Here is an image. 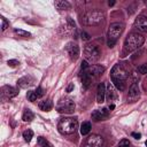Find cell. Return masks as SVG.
Masks as SVG:
<instances>
[{
    "label": "cell",
    "mask_w": 147,
    "mask_h": 147,
    "mask_svg": "<svg viewBox=\"0 0 147 147\" xmlns=\"http://www.w3.org/2000/svg\"><path fill=\"white\" fill-rule=\"evenodd\" d=\"M77 127H78V122L76 118H72V117L61 118L57 124V129L62 134H72L76 132Z\"/></svg>",
    "instance_id": "2"
},
{
    "label": "cell",
    "mask_w": 147,
    "mask_h": 147,
    "mask_svg": "<svg viewBox=\"0 0 147 147\" xmlns=\"http://www.w3.org/2000/svg\"><path fill=\"white\" fill-rule=\"evenodd\" d=\"M118 147H130V142H129V140H127V139H123V140H121L119 144H118Z\"/></svg>",
    "instance_id": "30"
},
{
    "label": "cell",
    "mask_w": 147,
    "mask_h": 147,
    "mask_svg": "<svg viewBox=\"0 0 147 147\" xmlns=\"http://www.w3.org/2000/svg\"><path fill=\"white\" fill-rule=\"evenodd\" d=\"M34 93H36L37 98H41V96L45 94V91L42 90V87H41V86H38V87H37V90L34 91Z\"/></svg>",
    "instance_id": "27"
},
{
    "label": "cell",
    "mask_w": 147,
    "mask_h": 147,
    "mask_svg": "<svg viewBox=\"0 0 147 147\" xmlns=\"http://www.w3.org/2000/svg\"><path fill=\"white\" fill-rule=\"evenodd\" d=\"M106 98L109 102H113L114 100H116L117 98V93L115 92V88H114V85L108 83L107 86H106Z\"/></svg>",
    "instance_id": "16"
},
{
    "label": "cell",
    "mask_w": 147,
    "mask_h": 147,
    "mask_svg": "<svg viewBox=\"0 0 147 147\" xmlns=\"http://www.w3.org/2000/svg\"><path fill=\"white\" fill-rule=\"evenodd\" d=\"M145 41V38L144 36H141L140 33L138 32H132L127 36V38L125 39V42H124V46H125V49L129 51V52H132V51H136L138 49L139 47L142 46Z\"/></svg>",
    "instance_id": "4"
},
{
    "label": "cell",
    "mask_w": 147,
    "mask_h": 147,
    "mask_svg": "<svg viewBox=\"0 0 147 147\" xmlns=\"http://www.w3.org/2000/svg\"><path fill=\"white\" fill-rule=\"evenodd\" d=\"M134 28L139 31V32H147V17L140 15L134 20L133 23Z\"/></svg>",
    "instance_id": "12"
},
{
    "label": "cell",
    "mask_w": 147,
    "mask_h": 147,
    "mask_svg": "<svg viewBox=\"0 0 147 147\" xmlns=\"http://www.w3.org/2000/svg\"><path fill=\"white\" fill-rule=\"evenodd\" d=\"M72 88H74V84H72V83H70V84L68 85V87H67V92H71V91H72Z\"/></svg>",
    "instance_id": "34"
},
{
    "label": "cell",
    "mask_w": 147,
    "mask_h": 147,
    "mask_svg": "<svg viewBox=\"0 0 147 147\" xmlns=\"http://www.w3.org/2000/svg\"><path fill=\"white\" fill-rule=\"evenodd\" d=\"M100 49L98 48V46L93 45V44H87L84 48V56L86 59V61L88 63H95L98 62V60L100 59Z\"/></svg>",
    "instance_id": "6"
},
{
    "label": "cell",
    "mask_w": 147,
    "mask_h": 147,
    "mask_svg": "<svg viewBox=\"0 0 147 147\" xmlns=\"http://www.w3.org/2000/svg\"><path fill=\"white\" fill-rule=\"evenodd\" d=\"M38 106H39L40 110H42V111H49V110L53 108V103H52V101H51L49 99L40 101Z\"/></svg>",
    "instance_id": "19"
},
{
    "label": "cell",
    "mask_w": 147,
    "mask_h": 147,
    "mask_svg": "<svg viewBox=\"0 0 147 147\" xmlns=\"http://www.w3.org/2000/svg\"><path fill=\"white\" fill-rule=\"evenodd\" d=\"M110 77H111V82L114 84V86L119 90V91H124L125 90V82L129 78V71L125 69V67L121 63L115 64L110 71Z\"/></svg>",
    "instance_id": "1"
},
{
    "label": "cell",
    "mask_w": 147,
    "mask_h": 147,
    "mask_svg": "<svg viewBox=\"0 0 147 147\" xmlns=\"http://www.w3.org/2000/svg\"><path fill=\"white\" fill-rule=\"evenodd\" d=\"M146 146H147V140H146Z\"/></svg>",
    "instance_id": "37"
},
{
    "label": "cell",
    "mask_w": 147,
    "mask_h": 147,
    "mask_svg": "<svg viewBox=\"0 0 147 147\" xmlns=\"http://www.w3.org/2000/svg\"><path fill=\"white\" fill-rule=\"evenodd\" d=\"M65 51L69 55V57L72 60V61H76L79 56V47L76 42H69L65 46Z\"/></svg>",
    "instance_id": "11"
},
{
    "label": "cell",
    "mask_w": 147,
    "mask_h": 147,
    "mask_svg": "<svg viewBox=\"0 0 147 147\" xmlns=\"http://www.w3.org/2000/svg\"><path fill=\"white\" fill-rule=\"evenodd\" d=\"M138 71H139L140 74H142V75L147 74V63H144V64L139 65V67H138Z\"/></svg>",
    "instance_id": "28"
},
{
    "label": "cell",
    "mask_w": 147,
    "mask_h": 147,
    "mask_svg": "<svg viewBox=\"0 0 147 147\" xmlns=\"http://www.w3.org/2000/svg\"><path fill=\"white\" fill-rule=\"evenodd\" d=\"M7 64H8L9 67H16V65H18V64H20V62H18L17 60H8Z\"/></svg>",
    "instance_id": "31"
},
{
    "label": "cell",
    "mask_w": 147,
    "mask_h": 147,
    "mask_svg": "<svg viewBox=\"0 0 147 147\" xmlns=\"http://www.w3.org/2000/svg\"><path fill=\"white\" fill-rule=\"evenodd\" d=\"M80 36H82V39H83V40H88V39H90V34L86 33L85 31H82Z\"/></svg>",
    "instance_id": "32"
},
{
    "label": "cell",
    "mask_w": 147,
    "mask_h": 147,
    "mask_svg": "<svg viewBox=\"0 0 147 147\" xmlns=\"http://www.w3.org/2000/svg\"><path fill=\"white\" fill-rule=\"evenodd\" d=\"M26 98L29 99V101H36V100L38 99L37 95H36V93H34V91H28Z\"/></svg>",
    "instance_id": "26"
},
{
    "label": "cell",
    "mask_w": 147,
    "mask_h": 147,
    "mask_svg": "<svg viewBox=\"0 0 147 147\" xmlns=\"http://www.w3.org/2000/svg\"><path fill=\"white\" fill-rule=\"evenodd\" d=\"M56 110L62 114H71L75 110V102L71 98H62L57 105H56Z\"/></svg>",
    "instance_id": "7"
},
{
    "label": "cell",
    "mask_w": 147,
    "mask_h": 147,
    "mask_svg": "<svg viewBox=\"0 0 147 147\" xmlns=\"http://www.w3.org/2000/svg\"><path fill=\"white\" fill-rule=\"evenodd\" d=\"M132 137H134L136 139H140L141 138V134L140 133H137V132H132Z\"/></svg>",
    "instance_id": "33"
},
{
    "label": "cell",
    "mask_w": 147,
    "mask_h": 147,
    "mask_svg": "<svg viewBox=\"0 0 147 147\" xmlns=\"http://www.w3.org/2000/svg\"><path fill=\"white\" fill-rule=\"evenodd\" d=\"M1 92H2V95L6 96V98H14L18 94V90L16 87H13V86H9V85H5L2 88H1Z\"/></svg>",
    "instance_id": "15"
},
{
    "label": "cell",
    "mask_w": 147,
    "mask_h": 147,
    "mask_svg": "<svg viewBox=\"0 0 147 147\" xmlns=\"http://www.w3.org/2000/svg\"><path fill=\"white\" fill-rule=\"evenodd\" d=\"M103 20H105L103 11L98 10V9L87 11L83 17V22L86 25H99Z\"/></svg>",
    "instance_id": "5"
},
{
    "label": "cell",
    "mask_w": 147,
    "mask_h": 147,
    "mask_svg": "<svg viewBox=\"0 0 147 147\" xmlns=\"http://www.w3.org/2000/svg\"><path fill=\"white\" fill-rule=\"evenodd\" d=\"M14 33H15L16 36H18V37H24V38H26V37H30V36H31V33H30V32L24 31V30H22V29H15V30H14Z\"/></svg>",
    "instance_id": "24"
},
{
    "label": "cell",
    "mask_w": 147,
    "mask_h": 147,
    "mask_svg": "<svg viewBox=\"0 0 147 147\" xmlns=\"http://www.w3.org/2000/svg\"><path fill=\"white\" fill-rule=\"evenodd\" d=\"M96 101L99 103H102L105 101L106 98V84L105 83H100L98 85V91H96Z\"/></svg>",
    "instance_id": "17"
},
{
    "label": "cell",
    "mask_w": 147,
    "mask_h": 147,
    "mask_svg": "<svg viewBox=\"0 0 147 147\" xmlns=\"http://www.w3.org/2000/svg\"><path fill=\"white\" fill-rule=\"evenodd\" d=\"M32 137H33V131H32V130L28 129V130H25V131L23 132V138H24V140H25L26 142H30L31 139H32Z\"/></svg>",
    "instance_id": "23"
},
{
    "label": "cell",
    "mask_w": 147,
    "mask_h": 147,
    "mask_svg": "<svg viewBox=\"0 0 147 147\" xmlns=\"http://www.w3.org/2000/svg\"><path fill=\"white\" fill-rule=\"evenodd\" d=\"M140 96V91H139V87H138V83L137 82H133L132 85L130 86L129 88V94H127V101L129 102H136Z\"/></svg>",
    "instance_id": "9"
},
{
    "label": "cell",
    "mask_w": 147,
    "mask_h": 147,
    "mask_svg": "<svg viewBox=\"0 0 147 147\" xmlns=\"http://www.w3.org/2000/svg\"><path fill=\"white\" fill-rule=\"evenodd\" d=\"M1 23H2V25H1V30H2V31L6 30V29L9 26V23L7 22V20H6L5 17H1Z\"/></svg>",
    "instance_id": "29"
},
{
    "label": "cell",
    "mask_w": 147,
    "mask_h": 147,
    "mask_svg": "<svg viewBox=\"0 0 147 147\" xmlns=\"http://www.w3.org/2000/svg\"><path fill=\"white\" fill-rule=\"evenodd\" d=\"M108 116H109V110L107 108L96 109L92 113V119L94 121H102V119H106Z\"/></svg>",
    "instance_id": "13"
},
{
    "label": "cell",
    "mask_w": 147,
    "mask_h": 147,
    "mask_svg": "<svg viewBox=\"0 0 147 147\" xmlns=\"http://www.w3.org/2000/svg\"><path fill=\"white\" fill-rule=\"evenodd\" d=\"M55 7L59 9V10H64V9H69L71 6L68 1H64V0H59V1H55Z\"/></svg>",
    "instance_id": "20"
},
{
    "label": "cell",
    "mask_w": 147,
    "mask_h": 147,
    "mask_svg": "<svg viewBox=\"0 0 147 147\" xmlns=\"http://www.w3.org/2000/svg\"><path fill=\"white\" fill-rule=\"evenodd\" d=\"M83 147H103V138L99 134H92L86 139Z\"/></svg>",
    "instance_id": "8"
},
{
    "label": "cell",
    "mask_w": 147,
    "mask_h": 147,
    "mask_svg": "<svg viewBox=\"0 0 147 147\" xmlns=\"http://www.w3.org/2000/svg\"><path fill=\"white\" fill-rule=\"evenodd\" d=\"M84 72H86L92 79H94L95 77H98L99 75H101L103 71H105V67L102 65H99V64H93V65H90L87 69L85 70H82Z\"/></svg>",
    "instance_id": "10"
},
{
    "label": "cell",
    "mask_w": 147,
    "mask_h": 147,
    "mask_svg": "<svg viewBox=\"0 0 147 147\" xmlns=\"http://www.w3.org/2000/svg\"><path fill=\"white\" fill-rule=\"evenodd\" d=\"M114 107H115L114 105H110V107H109V109H114Z\"/></svg>",
    "instance_id": "36"
},
{
    "label": "cell",
    "mask_w": 147,
    "mask_h": 147,
    "mask_svg": "<svg viewBox=\"0 0 147 147\" xmlns=\"http://www.w3.org/2000/svg\"><path fill=\"white\" fill-rule=\"evenodd\" d=\"M38 145H39V147H53L45 138H42V137H38Z\"/></svg>",
    "instance_id": "25"
},
{
    "label": "cell",
    "mask_w": 147,
    "mask_h": 147,
    "mask_svg": "<svg viewBox=\"0 0 147 147\" xmlns=\"http://www.w3.org/2000/svg\"><path fill=\"white\" fill-rule=\"evenodd\" d=\"M123 31H124V24L123 23L115 22V23H111L109 25V29H108V41H107L109 47H114V45L116 44L117 39L119 38V36L122 34Z\"/></svg>",
    "instance_id": "3"
},
{
    "label": "cell",
    "mask_w": 147,
    "mask_h": 147,
    "mask_svg": "<svg viewBox=\"0 0 147 147\" xmlns=\"http://www.w3.org/2000/svg\"><path fill=\"white\" fill-rule=\"evenodd\" d=\"M33 84H34V78L31 76H24L17 80V86H20L22 88H28V87L32 86Z\"/></svg>",
    "instance_id": "14"
},
{
    "label": "cell",
    "mask_w": 147,
    "mask_h": 147,
    "mask_svg": "<svg viewBox=\"0 0 147 147\" xmlns=\"http://www.w3.org/2000/svg\"><path fill=\"white\" fill-rule=\"evenodd\" d=\"M114 3H115V1H109V2H108V5H109V6H113Z\"/></svg>",
    "instance_id": "35"
},
{
    "label": "cell",
    "mask_w": 147,
    "mask_h": 147,
    "mask_svg": "<svg viewBox=\"0 0 147 147\" xmlns=\"http://www.w3.org/2000/svg\"><path fill=\"white\" fill-rule=\"evenodd\" d=\"M90 131H91V123L90 122H84L80 125V133H82V136H86Z\"/></svg>",
    "instance_id": "22"
},
{
    "label": "cell",
    "mask_w": 147,
    "mask_h": 147,
    "mask_svg": "<svg viewBox=\"0 0 147 147\" xmlns=\"http://www.w3.org/2000/svg\"><path fill=\"white\" fill-rule=\"evenodd\" d=\"M33 118H34V114H33L30 109H25V110L23 111L22 119H23L24 122H31Z\"/></svg>",
    "instance_id": "21"
},
{
    "label": "cell",
    "mask_w": 147,
    "mask_h": 147,
    "mask_svg": "<svg viewBox=\"0 0 147 147\" xmlns=\"http://www.w3.org/2000/svg\"><path fill=\"white\" fill-rule=\"evenodd\" d=\"M64 26H65V28H63V29H64V34H70V33H72V32L76 30L75 22H74L70 17L67 18V24H65Z\"/></svg>",
    "instance_id": "18"
}]
</instances>
